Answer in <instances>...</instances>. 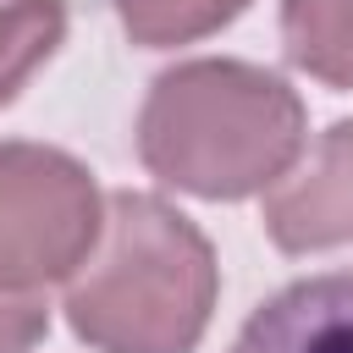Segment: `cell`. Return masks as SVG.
Masks as SVG:
<instances>
[{
  "label": "cell",
  "mask_w": 353,
  "mask_h": 353,
  "mask_svg": "<svg viewBox=\"0 0 353 353\" xmlns=\"http://www.w3.org/2000/svg\"><path fill=\"white\" fill-rule=\"evenodd\" d=\"M226 353H353V270L287 281L243 320Z\"/></svg>",
  "instance_id": "cell-5"
},
{
  "label": "cell",
  "mask_w": 353,
  "mask_h": 353,
  "mask_svg": "<svg viewBox=\"0 0 353 353\" xmlns=\"http://www.w3.org/2000/svg\"><path fill=\"white\" fill-rule=\"evenodd\" d=\"M66 39V0H11L0 6V105L55 55Z\"/></svg>",
  "instance_id": "cell-7"
},
{
  "label": "cell",
  "mask_w": 353,
  "mask_h": 353,
  "mask_svg": "<svg viewBox=\"0 0 353 353\" xmlns=\"http://www.w3.org/2000/svg\"><path fill=\"white\" fill-rule=\"evenodd\" d=\"M94 176L44 143H0V292L72 276L99 243Z\"/></svg>",
  "instance_id": "cell-3"
},
{
  "label": "cell",
  "mask_w": 353,
  "mask_h": 353,
  "mask_svg": "<svg viewBox=\"0 0 353 353\" xmlns=\"http://www.w3.org/2000/svg\"><path fill=\"white\" fill-rule=\"evenodd\" d=\"M243 6L248 0H116V17L138 44L160 50V44H188V39L215 33Z\"/></svg>",
  "instance_id": "cell-8"
},
{
  "label": "cell",
  "mask_w": 353,
  "mask_h": 353,
  "mask_svg": "<svg viewBox=\"0 0 353 353\" xmlns=\"http://www.w3.org/2000/svg\"><path fill=\"white\" fill-rule=\"evenodd\" d=\"M215 287V254L182 210L154 193H110L66 320L99 353H188L210 325Z\"/></svg>",
  "instance_id": "cell-2"
},
{
  "label": "cell",
  "mask_w": 353,
  "mask_h": 353,
  "mask_svg": "<svg viewBox=\"0 0 353 353\" xmlns=\"http://www.w3.org/2000/svg\"><path fill=\"white\" fill-rule=\"evenodd\" d=\"M287 61L331 88H353V0H281Z\"/></svg>",
  "instance_id": "cell-6"
},
{
  "label": "cell",
  "mask_w": 353,
  "mask_h": 353,
  "mask_svg": "<svg viewBox=\"0 0 353 353\" xmlns=\"http://www.w3.org/2000/svg\"><path fill=\"white\" fill-rule=\"evenodd\" d=\"M50 325V309L33 292H0V353H28Z\"/></svg>",
  "instance_id": "cell-9"
},
{
  "label": "cell",
  "mask_w": 353,
  "mask_h": 353,
  "mask_svg": "<svg viewBox=\"0 0 353 353\" xmlns=\"http://www.w3.org/2000/svg\"><path fill=\"white\" fill-rule=\"evenodd\" d=\"M265 232L287 254L353 243V121L325 127L309 165L265 193Z\"/></svg>",
  "instance_id": "cell-4"
},
{
  "label": "cell",
  "mask_w": 353,
  "mask_h": 353,
  "mask_svg": "<svg viewBox=\"0 0 353 353\" xmlns=\"http://www.w3.org/2000/svg\"><path fill=\"white\" fill-rule=\"evenodd\" d=\"M138 154L199 199L270 193L303 154V99L248 61H182L143 99Z\"/></svg>",
  "instance_id": "cell-1"
}]
</instances>
